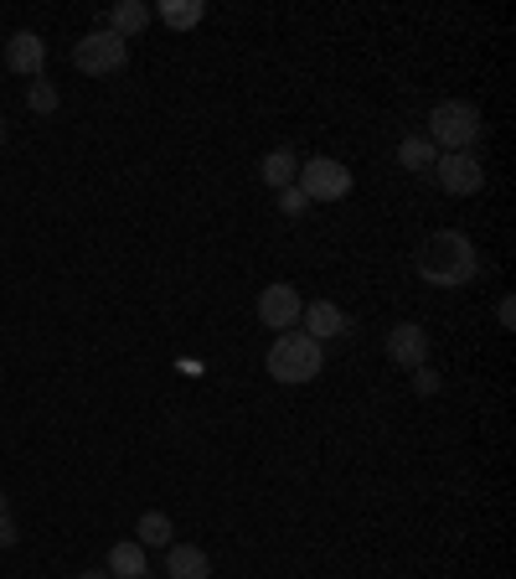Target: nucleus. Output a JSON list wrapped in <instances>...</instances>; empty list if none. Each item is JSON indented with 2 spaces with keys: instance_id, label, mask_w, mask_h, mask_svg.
Returning <instances> with one entry per match:
<instances>
[{
  "instance_id": "f257e3e1",
  "label": "nucleus",
  "mask_w": 516,
  "mask_h": 579,
  "mask_svg": "<svg viewBox=\"0 0 516 579\" xmlns=\"http://www.w3.org/2000/svg\"><path fill=\"white\" fill-rule=\"evenodd\" d=\"M418 275L434 285V290H465V285L480 275L476 243L465 239L459 228H444L434 239H423V249H418Z\"/></svg>"
},
{
  "instance_id": "f03ea898",
  "label": "nucleus",
  "mask_w": 516,
  "mask_h": 579,
  "mask_svg": "<svg viewBox=\"0 0 516 579\" xmlns=\"http://www.w3.org/2000/svg\"><path fill=\"white\" fill-rule=\"evenodd\" d=\"M480 130H486V120H480V109L470 99H444V104H434V114H429V141H434V150H444V156L470 150V145L480 141Z\"/></svg>"
},
{
  "instance_id": "7ed1b4c3",
  "label": "nucleus",
  "mask_w": 516,
  "mask_h": 579,
  "mask_svg": "<svg viewBox=\"0 0 516 579\" xmlns=\"http://www.w3.org/2000/svg\"><path fill=\"white\" fill-rule=\"evenodd\" d=\"M320 367H325V347L305 331H279L269 347V373L279 383H310L320 378Z\"/></svg>"
},
{
  "instance_id": "20e7f679",
  "label": "nucleus",
  "mask_w": 516,
  "mask_h": 579,
  "mask_svg": "<svg viewBox=\"0 0 516 579\" xmlns=\"http://www.w3.org/2000/svg\"><path fill=\"white\" fill-rule=\"evenodd\" d=\"M124 62H130V41H120L114 32H88V37L73 41V68L88 79H109Z\"/></svg>"
},
{
  "instance_id": "39448f33",
  "label": "nucleus",
  "mask_w": 516,
  "mask_h": 579,
  "mask_svg": "<svg viewBox=\"0 0 516 579\" xmlns=\"http://www.w3.org/2000/svg\"><path fill=\"white\" fill-rule=\"evenodd\" d=\"M295 186L305 192V202H341L352 192V171L331 156H316V160H299V177Z\"/></svg>"
},
{
  "instance_id": "423d86ee",
  "label": "nucleus",
  "mask_w": 516,
  "mask_h": 579,
  "mask_svg": "<svg viewBox=\"0 0 516 579\" xmlns=\"http://www.w3.org/2000/svg\"><path fill=\"white\" fill-rule=\"evenodd\" d=\"M434 177H439V186H444L450 197H476L480 186H486V166H480L470 150H455V156L434 160Z\"/></svg>"
},
{
  "instance_id": "0eeeda50",
  "label": "nucleus",
  "mask_w": 516,
  "mask_h": 579,
  "mask_svg": "<svg viewBox=\"0 0 516 579\" xmlns=\"http://www.w3.org/2000/svg\"><path fill=\"white\" fill-rule=\"evenodd\" d=\"M299 311H305V300H299L295 285H284V280L269 285V290L258 295V321H263L269 331H295Z\"/></svg>"
},
{
  "instance_id": "6e6552de",
  "label": "nucleus",
  "mask_w": 516,
  "mask_h": 579,
  "mask_svg": "<svg viewBox=\"0 0 516 579\" xmlns=\"http://www.w3.org/2000/svg\"><path fill=\"white\" fill-rule=\"evenodd\" d=\"M388 358L397 362V367H423L429 362V331L418 326V321H397L393 331H388Z\"/></svg>"
},
{
  "instance_id": "1a4fd4ad",
  "label": "nucleus",
  "mask_w": 516,
  "mask_h": 579,
  "mask_svg": "<svg viewBox=\"0 0 516 579\" xmlns=\"http://www.w3.org/2000/svg\"><path fill=\"white\" fill-rule=\"evenodd\" d=\"M5 68L21 73V79H41V68H47V41L37 32H16V37L5 41Z\"/></svg>"
},
{
  "instance_id": "9d476101",
  "label": "nucleus",
  "mask_w": 516,
  "mask_h": 579,
  "mask_svg": "<svg viewBox=\"0 0 516 579\" xmlns=\"http://www.w3.org/2000/svg\"><path fill=\"white\" fill-rule=\"evenodd\" d=\"M299 321H305V337H316V341H331L346 331V311H341L336 300H310L299 311Z\"/></svg>"
},
{
  "instance_id": "9b49d317",
  "label": "nucleus",
  "mask_w": 516,
  "mask_h": 579,
  "mask_svg": "<svg viewBox=\"0 0 516 579\" xmlns=\"http://www.w3.org/2000/svg\"><path fill=\"white\" fill-rule=\"evenodd\" d=\"M165 575H171V579H212V559L201 554L197 543H171V554H165Z\"/></svg>"
},
{
  "instance_id": "f8f14e48",
  "label": "nucleus",
  "mask_w": 516,
  "mask_h": 579,
  "mask_svg": "<svg viewBox=\"0 0 516 579\" xmlns=\"http://www.w3.org/2000/svg\"><path fill=\"white\" fill-rule=\"evenodd\" d=\"M145 26H150V5H145V0H114V5H109V26H103V32H114L120 41H130V37H139Z\"/></svg>"
},
{
  "instance_id": "ddd939ff",
  "label": "nucleus",
  "mask_w": 516,
  "mask_h": 579,
  "mask_svg": "<svg viewBox=\"0 0 516 579\" xmlns=\"http://www.w3.org/2000/svg\"><path fill=\"white\" fill-rule=\"evenodd\" d=\"M114 579H145V543H135V539H124V543H114L109 548V564H103Z\"/></svg>"
},
{
  "instance_id": "4468645a",
  "label": "nucleus",
  "mask_w": 516,
  "mask_h": 579,
  "mask_svg": "<svg viewBox=\"0 0 516 579\" xmlns=\"http://www.w3.org/2000/svg\"><path fill=\"white\" fill-rule=\"evenodd\" d=\"M258 177L269 181L274 192H284V186H295V177H299V160H295V150H269V156L258 160Z\"/></svg>"
},
{
  "instance_id": "2eb2a0df",
  "label": "nucleus",
  "mask_w": 516,
  "mask_h": 579,
  "mask_svg": "<svg viewBox=\"0 0 516 579\" xmlns=\"http://www.w3.org/2000/svg\"><path fill=\"white\" fill-rule=\"evenodd\" d=\"M434 160H439V150L429 135H408V141L397 145V166L403 171H434Z\"/></svg>"
},
{
  "instance_id": "dca6fc26",
  "label": "nucleus",
  "mask_w": 516,
  "mask_h": 579,
  "mask_svg": "<svg viewBox=\"0 0 516 579\" xmlns=\"http://www.w3.org/2000/svg\"><path fill=\"white\" fill-rule=\"evenodd\" d=\"M171 539H176V522L165 512H145L135 522V543H145V548H171Z\"/></svg>"
},
{
  "instance_id": "f3484780",
  "label": "nucleus",
  "mask_w": 516,
  "mask_h": 579,
  "mask_svg": "<svg viewBox=\"0 0 516 579\" xmlns=\"http://www.w3.org/2000/svg\"><path fill=\"white\" fill-rule=\"evenodd\" d=\"M201 16H207V5H201V0H165V5H160V21H165V26H176V32L197 26Z\"/></svg>"
},
{
  "instance_id": "a211bd4d",
  "label": "nucleus",
  "mask_w": 516,
  "mask_h": 579,
  "mask_svg": "<svg viewBox=\"0 0 516 579\" xmlns=\"http://www.w3.org/2000/svg\"><path fill=\"white\" fill-rule=\"evenodd\" d=\"M58 88H52V83L47 79H32V88H26V109H32V114H58Z\"/></svg>"
},
{
  "instance_id": "6ab92c4d",
  "label": "nucleus",
  "mask_w": 516,
  "mask_h": 579,
  "mask_svg": "<svg viewBox=\"0 0 516 579\" xmlns=\"http://www.w3.org/2000/svg\"><path fill=\"white\" fill-rule=\"evenodd\" d=\"M305 207H310V202H305V192H299V186H284V192H279V213H284V218H299Z\"/></svg>"
},
{
  "instance_id": "aec40b11",
  "label": "nucleus",
  "mask_w": 516,
  "mask_h": 579,
  "mask_svg": "<svg viewBox=\"0 0 516 579\" xmlns=\"http://www.w3.org/2000/svg\"><path fill=\"white\" fill-rule=\"evenodd\" d=\"M414 388H418V394H439V373H429V367H414Z\"/></svg>"
},
{
  "instance_id": "412c9836",
  "label": "nucleus",
  "mask_w": 516,
  "mask_h": 579,
  "mask_svg": "<svg viewBox=\"0 0 516 579\" xmlns=\"http://www.w3.org/2000/svg\"><path fill=\"white\" fill-rule=\"evenodd\" d=\"M0 548H16V522L0 518Z\"/></svg>"
},
{
  "instance_id": "4be33fe9",
  "label": "nucleus",
  "mask_w": 516,
  "mask_h": 579,
  "mask_svg": "<svg viewBox=\"0 0 516 579\" xmlns=\"http://www.w3.org/2000/svg\"><path fill=\"white\" fill-rule=\"evenodd\" d=\"M496 321H501V326H506V331H512V326H516V305H512V300H501V305H496Z\"/></svg>"
},
{
  "instance_id": "5701e85b",
  "label": "nucleus",
  "mask_w": 516,
  "mask_h": 579,
  "mask_svg": "<svg viewBox=\"0 0 516 579\" xmlns=\"http://www.w3.org/2000/svg\"><path fill=\"white\" fill-rule=\"evenodd\" d=\"M78 579H114V575H109V569H83Z\"/></svg>"
},
{
  "instance_id": "b1692460",
  "label": "nucleus",
  "mask_w": 516,
  "mask_h": 579,
  "mask_svg": "<svg viewBox=\"0 0 516 579\" xmlns=\"http://www.w3.org/2000/svg\"><path fill=\"white\" fill-rule=\"evenodd\" d=\"M0 145H5V120H0Z\"/></svg>"
},
{
  "instance_id": "393cba45",
  "label": "nucleus",
  "mask_w": 516,
  "mask_h": 579,
  "mask_svg": "<svg viewBox=\"0 0 516 579\" xmlns=\"http://www.w3.org/2000/svg\"><path fill=\"white\" fill-rule=\"evenodd\" d=\"M0 518H5V497H0Z\"/></svg>"
}]
</instances>
